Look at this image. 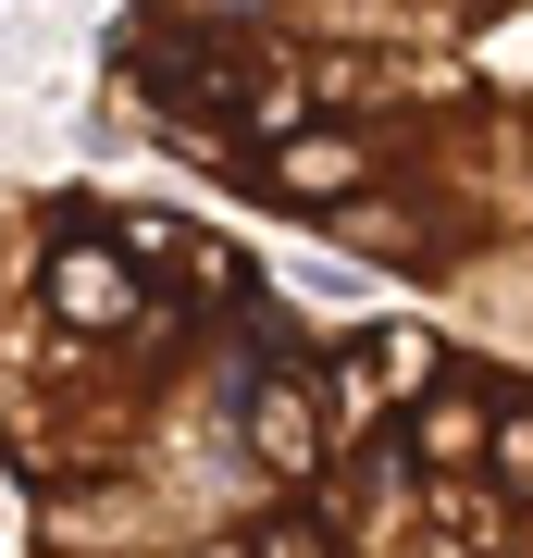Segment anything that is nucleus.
Returning <instances> with one entry per match:
<instances>
[{
  "label": "nucleus",
  "instance_id": "nucleus-1",
  "mask_svg": "<svg viewBox=\"0 0 533 558\" xmlns=\"http://www.w3.org/2000/svg\"><path fill=\"white\" fill-rule=\"evenodd\" d=\"M0 558H360L348 311L149 186H0Z\"/></svg>",
  "mask_w": 533,
  "mask_h": 558
},
{
  "label": "nucleus",
  "instance_id": "nucleus-3",
  "mask_svg": "<svg viewBox=\"0 0 533 558\" xmlns=\"http://www.w3.org/2000/svg\"><path fill=\"white\" fill-rule=\"evenodd\" d=\"M360 558H533V360L435 311H348Z\"/></svg>",
  "mask_w": 533,
  "mask_h": 558
},
{
  "label": "nucleus",
  "instance_id": "nucleus-2",
  "mask_svg": "<svg viewBox=\"0 0 533 558\" xmlns=\"http://www.w3.org/2000/svg\"><path fill=\"white\" fill-rule=\"evenodd\" d=\"M99 100L174 174L533 360V0H124Z\"/></svg>",
  "mask_w": 533,
  "mask_h": 558
}]
</instances>
